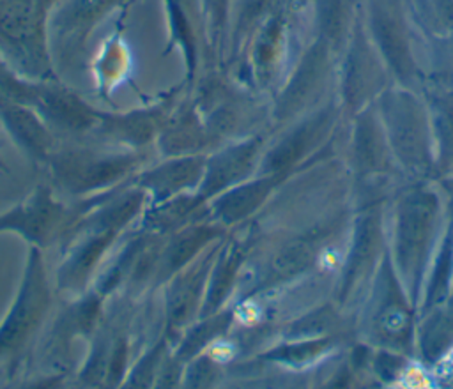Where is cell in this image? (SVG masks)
Here are the masks:
<instances>
[{
  "instance_id": "obj_1",
  "label": "cell",
  "mask_w": 453,
  "mask_h": 389,
  "mask_svg": "<svg viewBox=\"0 0 453 389\" xmlns=\"http://www.w3.org/2000/svg\"><path fill=\"white\" fill-rule=\"evenodd\" d=\"M58 0H0V53L16 71L48 78V18Z\"/></svg>"
},
{
  "instance_id": "obj_2",
  "label": "cell",
  "mask_w": 453,
  "mask_h": 389,
  "mask_svg": "<svg viewBox=\"0 0 453 389\" xmlns=\"http://www.w3.org/2000/svg\"><path fill=\"white\" fill-rule=\"evenodd\" d=\"M48 286L39 253L34 249L23 285L7 318L0 325V355L16 350L42 318L48 306Z\"/></svg>"
},
{
  "instance_id": "obj_3",
  "label": "cell",
  "mask_w": 453,
  "mask_h": 389,
  "mask_svg": "<svg viewBox=\"0 0 453 389\" xmlns=\"http://www.w3.org/2000/svg\"><path fill=\"white\" fill-rule=\"evenodd\" d=\"M382 113L398 156L418 164L425 156V133L416 101L405 92H389L382 101Z\"/></svg>"
},
{
  "instance_id": "obj_4",
  "label": "cell",
  "mask_w": 453,
  "mask_h": 389,
  "mask_svg": "<svg viewBox=\"0 0 453 389\" xmlns=\"http://www.w3.org/2000/svg\"><path fill=\"white\" fill-rule=\"evenodd\" d=\"M434 207V198L421 191L409 194L400 205L396 226V256L403 272H409L414 267L423 251Z\"/></svg>"
},
{
  "instance_id": "obj_5",
  "label": "cell",
  "mask_w": 453,
  "mask_h": 389,
  "mask_svg": "<svg viewBox=\"0 0 453 389\" xmlns=\"http://www.w3.org/2000/svg\"><path fill=\"white\" fill-rule=\"evenodd\" d=\"M60 214L62 209L51 198V193L46 187H39L32 198L0 217V230H16L28 240L42 244Z\"/></svg>"
},
{
  "instance_id": "obj_6",
  "label": "cell",
  "mask_w": 453,
  "mask_h": 389,
  "mask_svg": "<svg viewBox=\"0 0 453 389\" xmlns=\"http://www.w3.org/2000/svg\"><path fill=\"white\" fill-rule=\"evenodd\" d=\"M370 18H372V32L377 41V46L380 48V53L384 55L391 69L402 80H405L412 71V58H411L407 39L400 23L396 21L395 14L389 9L379 4H373Z\"/></svg>"
},
{
  "instance_id": "obj_7",
  "label": "cell",
  "mask_w": 453,
  "mask_h": 389,
  "mask_svg": "<svg viewBox=\"0 0 453 389\" xmlns=\"http://www.w3.org/2000/svg\"><path fill=\"white\" fill-rule=\"evenodd\" d=\"M327 62V41H319L313 48L303 57L296 74L288 81L285 92L281 94L278 111L281 115L292 113L296 108L303 104V101L313 92L319 85Z\"/></svg>"
},
{
  "instance_id": "obj_8",
  "label": "cell",
  "mask_w": 453,
  "mask_h": 389,
  "mask_svg": "<svg viewBox=\"0 0 453 389\" xmlns=\"http://www.w3.org/2000/svg\"><path fill=\"white\" fill-rule=\"evenodd\" d=\"M0 118L19 140V143L25 145V149L35 154H42L46 150L50 136L32 108L7 99L0 94Z\"/></svg>"
},
{
  "instance_id": "obj_9",
  "label": "cell",
  "mask_w": 453,
  "mask_h": 389,
  "mask_svg": "<svg viewBox=\"0 0 453 389\" xmlns=\"http://www.w3.org/2000/svg\"><path fill=\"white\" fill-rule=\"evenodd\" d=\"M255 149H257V143L248 141L244 145H239V147L230 149V150L223 152L221 156H218L209 166L207 189L209 191L219 189L225 184L237 179L246 170L250 161L253 159Z\"/></svg>"
},
{
  "instance_id": "obj_10",
  "label": "cell",
  "mask_w": 453,
  "mask_h": 389,
  "mask_svg": "<svg viewBox=\"0 0 453 389\" xmlns=\"http://www.w3.org/2000/svg\"><path fill=\"white\" fill-rule=\"evenodd\" d=\"M370 55L366 51V44L361 35L356 37L352 50L347 58V69H345V97L349 103H357L370 85Z\"/></svg>"
},
{
  "instance_id": "obj_11",
  "label": "cell",
  "mask_w": 453,
  "mask_h": 389,
  "mask_svg": "<svg viewBox=\"0 0 453 389\" xmlns=\"http://www.w3.org/2000/svg\"><path fill=\"white\" fill-rule=\"evenodd\" d=\"M200 172L202 163H198V159H179L149 173L147 182L161 194L173 193L186 184H193L198 179Z\"/></svg>"
},
{
  "instance_id": "obj_12",
  "label": "cell",
  "mask_w": 453,
  "mask_h": 389,
  "mask_svg": "<svg viewBox=\"0 0 453 389\" xmlns=\"http://www.w3.org/2000/svg\"><path fill=\"white\" fill-rule=\"evenodd\" d=\"M375 239H377V219L373 216L363 217L356 228L354 246H352V253L349 256V263H347V271H345V278H343L345 290L354 281V278L363 271L366 260L370 258V255L373 251Z\"/></svg>"
},
{
  "instance_id": "obj_13",
  "label": "cell",
  "mask_w": 453,
  "mask_h": 389,
  "mask_svg": "<svg viewBox=\"0 0 453 389\" xmlns=\"http://www.w3.org/2000/svg\"><path fill=\"white\" fill-rule=\"evenodd\" d=\"M269 191V180H258L242 187H237L230 193H226L219 202H218V212L223 214L225 219L234 221L250 212L258 202L265 196Z\"/></svg>"
},
{
  "instance_id": "obj_14",
  "label": "cell",
  "mask_w": 453,
  "mask_h": 389,
  "mask_svg": "<svg viewBox=\"0 0 453 389\" xmlns=\"http://www.w3.org/2000/svg\"><path fill=\"white\" fill-rule=\"evenodd\" d=\"M453 338V324L444 317H434L423 329L421 348L428 361H435Z\"/></svg>"
},
{
  "instance_id": "obj_15",
  "label": "cell",
  "mask_w": 453,
  "mask_h": 389,
  "mask_svg": "<svg viewBox=\"0 0 453 389\" xmlns=\"http://www.w3.org/2000/svg\"><path fill=\"white\" fill-rule=\"evenodd\" d=\"M200 5L203 9V19L212 50H216L218 46L221 48L223 39L226 35L232 0H200Z\"/></svg>"
},
{
  "instance_id": "obj_16",
  "label": "cell",
  "mask_w": 453,
  "mask_h": 389,
  "mask_svg": "<svg viewBox=\"0 0 453 389\" xmlns=\"http://www.w3.org/2000/svg\"><path fill=\"white\" fill-rule=\"evenodd\" d=\"M271 2L273 0H232V5H230V14H234L232 37L239 41L242 35H246L248 30L264 14V11Z\"/></svg>"
},
{
  "instance_id": "obj_17",
  "label": "cell",
  "mask_w": 453,
  "mask_h": 389,
  "mask_svg": "<svg viewBox=\"0 0 453 389\" xmlns=\"http://www.w3.org/2000/svg\"><path fill=\"white\" fill-rule=\"evenodd\" d=\"M356 152H357L359 161L363 164H366V166H375L379 163L380 147H379L375 126L370 120V117H363L357 122V129H356Z\"/></svg>"
},
{
  "instance_id": "obj_18",
  "label": "cell",
  "mask_w": 453,
  "mask_h": 389,
  "mask_svg": "<svg viewBox=\"0 0 453 389\" xmlns=\"http://www.w3.org/2000/svg\"><path fill=\"white\" fill-rule=\"evenodd\" d=\"M451 260H453V244L451 240L448 239L444 248H442V253L439 256V262H437V269H435V274L432 278V283H430V292H428V304H434L437 301H441L448 290V285H449V274H451Z\"/></svg>"
},
{
  "instance_id": "obj_19",
  "label": "cell",
  "mask_w": 453,
  "mask_h": 389,
  "mask_svg": "<svg viewBox=\"0 0 453 389\" xmlns=\"http://www.w3.org/2000/svg\"><path fill=\"white\" fill-rule=\"evenodd\" d=\"M320 14L326 41H336L343 27L345 0H320Z\"/></svg>"
},
{
  "instance_id": "obj_20",
  "label": "cell",
  "mask_w": 453,
  "mask_h": 389,
  "mask_svg": "<svg viewBox=\"0 0 453 389\" xmlns=\"http://www.w3.org/2000/svg\"><path fill=\"white\" fill-rule=\"evenodd\" d=\"M212 230L209 228H196L191 230V233L180 237V242H175L173 248L168 251V260L172 263V267H179L180 263H184L188 260L189 255H193V251L198 248V244H202L203 240H209V237Z\"/></svg>"
},
{
  "instance_id": "obj_21",
  "label": "cell",
  "mask_w": 453,
  "mask_h": 389,
  "mask_svg": "<svg viewBox=\"0 0 453 389\" xmlns=\"http://www.w3.org/2000/svg\"><path fill=\"white\" fill-rule=\"evenodd\" d=\"M311 133V127L310 126H304L301 127L299 131H296L290 138H287L274 152H273V157H271V164L273 168H281L285 166L287 163H290L303 149V145L306 143V138L308 134Z\"/></svg>"
},
{
  "instance_id": "obj_22",
  "label": "cell",
  "mask_w": 453,
  "mask_h": 389,
  "mask_svg": "<svg viewBox=\"0 0 453 389\" xmlns=\"http://www.w3.org/2000/svg\"><path fill=\"white\" fill-rule=\"evenodd\" d=\"M310 260H311V251L306 244H292L278 256L276 265L281 272H296L304 269Z\"/></svg>"
},
{
  "instance_id": "obj_23",
  "label": "cell",
  "mask_w": 453,
  "mask_h": 389,
  "mask_svg": "<svg viewBox=\"0 0 453 389\" xmlns=\"http://www.w3.org/2000/svg\"><path fill=\"white\" fill-rule=\"evenodd\" d=\"M320 347H322V343H301V345L278 348L271 355L278 357V359H285V361H303V359L313 355Z\"/></svg>"
},
{
  "instance_id": "obj_24",
  "label": "cell",
  "mask_w": 453,
  "mask_h": 389,
  "mask_svg": "<svg viewBox=\"0 0 453 389\" xmlns=\"http://www.w3.org/2000/svg\"><path fill=\"white\" fill-rule=\"evenodd\" d=\"M331 320H333V317L329 315V311L322 309V311L313 313V315L306 317L304 320H301V322L297 324V329H299L297 332H299V334H304V332H319V331H324V329L329 327Z\"/></svg>"
},
{
  "instance_id": "obj_25",
  "label": "cell",
  "mask_w": 453,
  "mask_h": 389,
  "mask_svg": "<svg viewBox=\"0 0 453 389\" xmlns=\"http://www.w3.org/2000/svg\"><path fill=\"white\" fill-rule=\"evenodd\" d=\"M405 325H407V317L402 309L391 308L384 313V329H386V332L398 334L405 329Z\"/></svg>"
},
{
  "instance_id": "obj_26",
  "label": "cell",
  "mask_w": 453,
  "mask_h": 389,
  "mask_svg": "<svg viewBox=\"0 0 453 389\" xmlns=\"http://www.w3.org/2000/svg\"><path fill=\"white\" fill-rule=\"evenodd\" d=\"M398 357H393V355H380L379 361H377V370L380 373V377L384 378H391L396 371H398Z\"/></svg>"
}]
</instances>
